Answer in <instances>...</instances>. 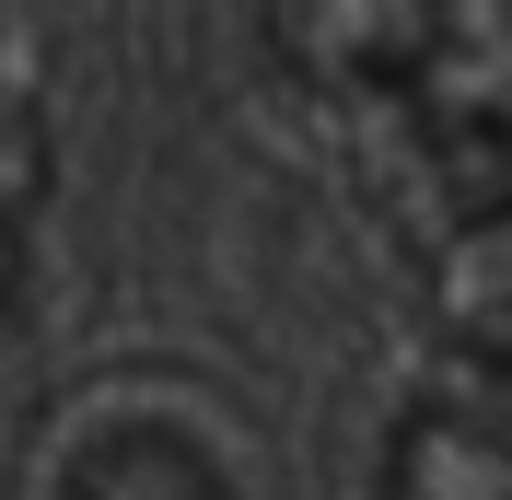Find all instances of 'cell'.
<instances>
[{"label":"cell","instance_id":"cell-2","mask_svg":"<svg viewBox=\"0 0 512 500\" xmlns=\"http://www.w3.org/2000/svg\"><path fill=\"white\" fill-rule=\"evenodd\" d=\"M47 500H245L222 466V442L187 431L175 407H105L59 442Z\"/></svg>","mask_w":512,"mask_h":500},{"label":"cell","instance_id":"cell-3","mask_svg":"<svg viewBox=\"0 0 512 500\" xmlns=\"http://www.w3.org/2000/svg\"><path fill=\"white\" fill-rule=\"evenodd\" d=\"M384 500H512V407L419 396L384 431Z\"/></svg>","mask_w":512,"mask_h":500},{"label":"cell","instance_id":"cell-1","mask_svg":"<svg viewBox=\"0 0 512 500\" xmlns=\"http://www.w3.org/2000/svg\"><path fill=\"white\" fill-rule=\"evenodd\" d=\"M280 59L396 128L454 338L512 384V0H280Z\"/></svg>","mask_w":512,"mask_h":500}]
</instances>
